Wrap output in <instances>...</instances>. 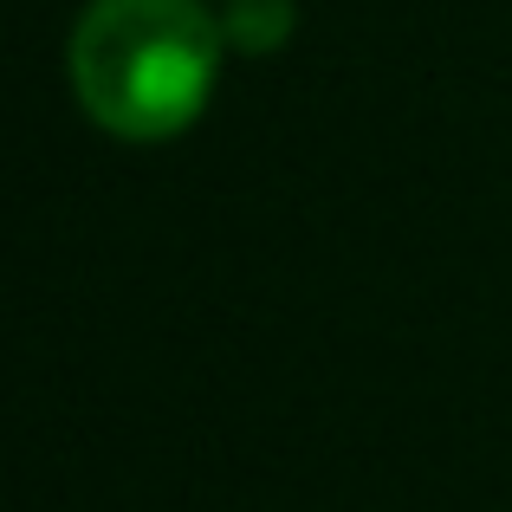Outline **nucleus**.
I'll return each instance as SVG.
<instances>
[{
	"label": "nucleus",
	"mask_w": 512,
	"mask_h": 512,
	"mask_svg": "<svg viewBox=\"0 0 512 512\" xmlns=\"http://www.w3.org/2000/svg\"><path fill=\"white\" fill-rule=\"evenodd\" d=\"M221 26L201 0H91L72 33L78 104L124 143H163L208 104Z\"/></svg>",
	"instance_id": "nucleus-1"
},
{
	"label": "nucleus",
	"mask_w": 512,
	"mask_h": 512,
	"mask_svg": "<svg viewBox=\"0 0 512 512\" xmlns=\"http://www.w3.org/2000/svg\"><path fill=\"white\" fill-rule=\"evenodd\" d=\"M292 33V0H227L221 39H240L247 52H266Z\"/></svg>",
	"instance_id": "nucleus-2"
}]
</instances>
